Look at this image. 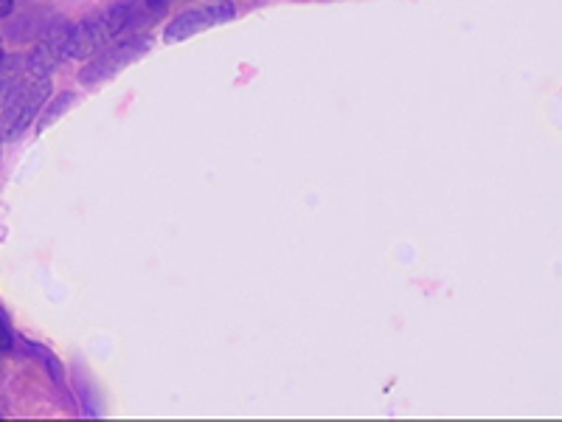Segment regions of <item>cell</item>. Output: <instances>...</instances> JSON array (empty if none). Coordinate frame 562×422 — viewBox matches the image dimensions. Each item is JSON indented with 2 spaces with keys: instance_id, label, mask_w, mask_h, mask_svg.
Here are the masks:
<instances>
[{
  "instance_id": "obj_7",
  "label": "cell",
  "mask_w": 562,
  "mask_h": 422,
  "mask_svg": "<svg viewBox=\"0 0 562 422\" xmlns=\"http://www.w3.org/2000/svg\"><path fill=\"white\" fill-rule=\"evenodd\" d=\"M74 102H76L74 93H62V96H57V99L51 102V107H48V113H45L43 121H40V124H43V127H51V124H54V121L60 119L62 113H65L68 107L74 105Z\"/></svg>"
},
{
  "instance_id": "obj_3",
  "label": "cell",
  "mask_w": 562,
  "mask_h": 422,
  "mask_svg": "<svg viewBox=\"0 0 562 422\" xmlns=\"http://www.w3.org/2000/svg\"><path fill=\"white\" fill-rule=\"evenodd\" d=\"M225 20H234V6L231 3H211V6H203V9H189V12L178 15L166 26L163 40L166 43H183V40H189L194 34L217 26V23H225Z\"/></svg>"
},
{
  "instance_id": "obj_1",
  "label": "cell",
  "mask_w": 562,
  "mask_h": 422,
  "mask_svg": "<svg viewBox=\"0 0 562 422\" xmlns=\"http://www.w3.org/2000/svg\"><path fill=\"white\" fill-rule=\"evenodd\" d=\"M130 6H113L110 12H104L96 20H85L65 34V46L62 54L71 60H90L107 46H113V40L121 37L130 26Z\"/></svg>"
},
{
  "instance_id": "obj_10",
  "label": "cell",
  "mask_w": 562,
  "mask_h": 422,
  "mask_svg": "<svg viewBox=\"0 0 562 422\" xmlns=\"http://www.w3.org/2000/svg\"><path fill=\"white\" fill-rule=\"evenodd\" d=\"M12 9H15V0H0V20L12 15Z\"/></svg>"
},
{
  "instance_id": "obj_9",
  "label": "cell",
  "mask_w": 562,
  "mask_h": 422,
  "mask_svg": "<svg viewBox=\"0 0 562 422\" xmlns=\"http://www.w3.org/2000/svg\"><path fill=\"white\" fill-rule=\"evenodd\" d=\"M9 349H12V332H9L6 321H3V316H0V355H3V352H9Z\"/></svg>"
},
{
  "instance_id": "obj_12",
  "label": "cell",
  "mask_w": 562,
  "mask_h": 422,
  "mask_svg": "<svg viewBox=\"0 0 562 422\" xmlns=\"http://www.w3.org/2000/svg\"><path fill=\"white\" fill-rule=\"evenodd\" d=\"M6 62V54H3V43H0V65Z\"/></svg>"
},
{
  "instance_id": "obj_6",
  "label": "cell",
  "mask_w": 562,
  "mask_h": 422,
  "mask_svg": "<svg viewBox=\"0 0 562 422\" xmlns=\"http://www.w3.org/2000/svg\"><path fill=\"white\" fill-rule=\"evenodd\" d=\"M17 82H20V65L6 60L0 65V107L9 102V96L17 88Z\"/></svg>"
},
{
  "instance_id": "obj_8",
  "label": "cell",
  "mask_w": 562,
  "mask_h": 422,
  "mask_svg": "<svg viewBox=\"0 0 562 422\" xmlns=\"http://www.w3.org/2000/svg\"><path fill=\"white\" fill-rule=\"evenodd\" d=\"M31 349H34V355H37V358H40V361H43L48 369H51V377H54V383H57V386H62V375H65V372H62V363L57 361V358H54V355H51V352H48L45 347H34V344H31Z\"/></svg>"
},
{
  "instance_id": "obj_2",
  "label": "cell",
  "mask_w": 562,
  "mask_h": 422,
  "mask_svg": "<svg viewBox=\"0 0 562 422\" xmlns=\"http://www.w3.org/2000/svg\"><path fill=\"white\" fill-rule=\"evenodd\" d=\"M51 96V82L48 76H31L29 82H17V88L9 96V102L3 105V119H0V133L6 138H17L31 119L40 113V107L48 102Z\"/></svg>"
},
{
  "instance_id": "obj_5",
  "label": "cell",
  "mask_w": 562,
  "mask_h": 422,
  "mask_svg": "<svg viewBox=\"0 0 562 422\" xmlns=\"http://www.w3.org/2000/svg\"><path fill=\"white\" fill-rule=\"evenodd\" d=\"M65 34H68V26H54V29L45 34L43 40L37 43V48L31 51L29 57V74L31 76H51L54 68L60 65V60L65 57L62 54V46H65Z\"/></svg>"
},
{
  "instance_id": "obj_4",
  "label": "cell",
  "mask_w": 562,
  "mask_h": 422,
  "mask_svg": "<svg viewBox=\"0 0 562 422\" xmlns=\"http://www.w3.org/2000/svg\"><path fill=\"white\" fill-rule=\"evenodd\" d=\"M147 51V43H119V46H107L104 51H99L96 57H90V65L82 71V82L85 85H96V82H104L110 76H116L121 68H127L130 62L138 60L141 54Z\"/></svg>"
},
{
  "instance_id": "obj_11",
  "label": "cell",
  "mask_w": 562,
  "mask_h": 422,
  "mask_svg": "<svg viewBox=\"0 0 562 422\" xmlns=\"http://www.w3.org/2000/svg\"><path fill=\"white\" fill-rule=\"evenodd\" d=\"M169 3H172V0H147V9L149 12H161Z\"/></svg>"
}]
</instances>
